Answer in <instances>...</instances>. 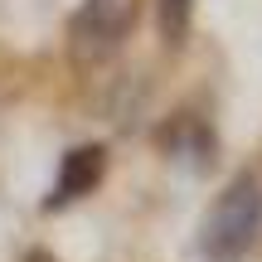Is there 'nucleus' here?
<instances>
[{"instance_id": "obj_1", "label": "nucleus", "mask_w": 262, "mask_h": 262, "mask_svg": "<svg viewBox=\"0 0 262 262\" xmlns=\"http://www.w3.org/2000/svg\"><path fill=\"white\" fill-rule=\"evenodd\" d=\"M262 238V180L253 170H238L219 189L214 209L199 228V253L209 262H243Z\"/></svg>"}, {"instance_id": "obj_2", "label": "nucleus", "mask_w": 262, "mask_h": 262, "mask_svg": "<svg viewBox=\"0 0 262 262\" xmlns=\"http://www.w3.org/2000/svg\"><path fill=\"white\" fill-rule=\"evenodd\" d=\"M136 10H141V0H88L73 15V25H68V49H73V58L78 63H88V58L102 63V58L131 34Z\"/></svg>"}, {"instance_id": "obj_3", "label": "nucleus", "mask_w": 262, "mask_h": 262, "mask_svg": "<svg viewBox=\"0 0 262 262\" xmlns=\"http://www.w3.org/2000/svg\"><path fill=\"white\" fill-rule=\"evenodd\" d=\"M102 175H107V146H102V141H83V146H73L63 156V165H58V180H54V189H49L44 209L78 204L83 194H93V189L102 185Z\"/></svg>"}, {"instance_id": "obj_4", "label": "nucleus", "mask_w": 262, "mask_h": 262, "mask_svg": "<svg viewBox=\"0 0 262 262\" xmlns=\"http://www.w3.org/2000/svg\"><path fill=\"white\" fill-rule=\"evenodd\" d=\"M156 19H160L165 49H185L189 25H194V0H156Z\"/></svg>"}, {"instance_id": "obj_5", "label": "nucleus", "mask_w": 262, "mask_h": 262, "mask_svg": "<svg viewBox=\"0 0 262 262\" xmlns=\"http://www.w3.org/2000/svg\"><path fill=\"white\" fill-rule=\"evenodd\" d=\"M19 262H58V257H54V253H44V248H29Z\"/></svg>"}]
</instances>
